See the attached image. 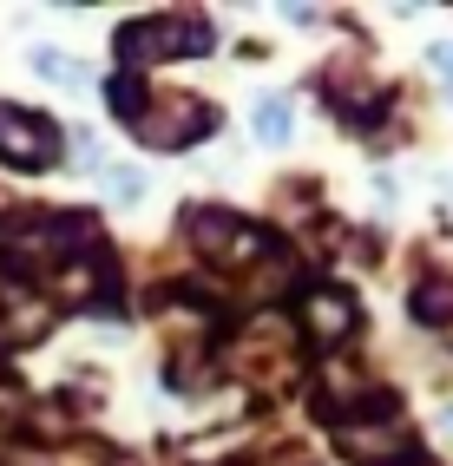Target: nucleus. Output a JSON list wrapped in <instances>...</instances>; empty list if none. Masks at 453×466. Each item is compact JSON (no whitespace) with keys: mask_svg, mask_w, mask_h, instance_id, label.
Returning a JSON list of instances; mask_svg holds the SVG:
<instances>
[{"mask_svg":"<svg viewBox=\"0 0 453 466\" xmlns=\"http://www.w3.org/2000/svg\"><path fill=\"white\" fill-rule=\"evenodd\" d=\"M210 46V26L191 14H158V20H132L118 34V59L138 73V66H165V59H191Z\"/></svg>","mask_w":453,"mask_h":466,"instance_id":"f257e3e1","label":"nucleus"},{"mask_svg":"<svg viewBox=\"0 0 453 466\" xmlns=\"http://www.w3.org/2000/svg\"><path fill=\"white\" fill-rule=\"evenodd\" d=\"M79 243H86V217L79 210H59V217H26V224L7 237V250H0V257H7L14 276H46L66 250H79Z\"/></svg>","mask_w":453,"mask_h":466,"instance_id":"f03ea898","label":"nucleus"},{"mask_svg":"<svg viewBox=\"0 0 453 466\" xmlns=\"http://www.w3.org/2000/svg\"><path fill=\"white\" fill-rule=\"evenodd\" d=\"M53 158H59V132L46 126V118L26 112V106H0V165L46 171Z\"/></svg>","mask_w":453,"mask_h":466,"instance_id":"7ed1b4c3","label":"nucleus"},{"mask_svg":"<svg viewBox=\"0 0 453 466\" xmlns=\"http://www.w3.org/2000/svg\"><path fill=\"white\" fill-rule=\"evenodd\" d=\"M210 126H217V112H210V106H197V99H165L158 112L138 118V138H145V145H191V138H204Z\"/></svg>","mask_w":453,"mask_h":466,"instance_id":"20e7f679","label":"nucleus"},{"mask_svg":"<svg viewBox=\"0 0 453 466\" xmlns=\"http://www.w3.org/2000/svg\"><path fill=\"white\" fill-rule=\"evenodd\" d=\"M302 316H309V335L316 341H336V335H348L355 329V296L348 289H309V302H302Z\"/></svg>","mask_w":453,"mask_h":466,"instance_id":"39448f33","label":"nucleus"},{"mask_svg":"<svg viewBox=\"0 0 453 466\" xmlns=\"http://www.w3.org/2000/svg\"><path fill=\"white\" fill-rule=\"evenodd\" d=\"M408 447H414L408 427H348V433H342V453H348V460H368V466H375V460H395V453H408Z\"/></svg>","mask_w":453,"mask_h":466,"instance_id":"423d86ee","label":"nucleus"},{"mask_svg":"<svg viewBox=\"0 0 453 466\" xmlns=\"http://www.w3.org/2000/svg\"><path fill=\"white\" fill-rule=\"evenodd\" d=\"M414 316L420 322H428V329H447L453 322V283H447V276H428V283H414Z\"/></svg>","mask_w":453,"mask_h":466,"instance_id":"0eeeda50","label":"nucleus"},{"mask_svg":"<svg viewBox=\"0 0 453 466\" xmlns=\"http://www.w3.org/2000/svg\"><path fill=\"white\" fill-rule=\"evenodd\" d=\"M191 237L204 250H224V243H237V217L230 210H191Z\"/></svg>","mask_w":453,"mask_h":466,"instance_id":"6e6552de","label":"nucleus"},{"mask_svg":"<svg viewBox=\"0 0 453 466\" xmlns=\"http://www.w3.org/2000/svg\"><path fill=\"white\" fill-rule=\"evenodd\" d=\"M257 138H263V145H283V138H289V99H283V92L257 99Z\"/></svg>","mask_w":453,"mask_h":466,"instance_id":"1a4fd4ad","label":"nucleus"},{"mask_svg":"<svg viewBox=\"0 0 453 466\" xmlns=\"http://www.w3.org/2000/svg\"><path fill=\"white\" fill-rule=\"evenodd\" d=\"M34 73H46L53 86H79V66L59 46H34Z\"/></svg>","mask_w":453,"mask_h":466,"instance_id":"9d476101","label":"nucleus"},{"mask_svg":"<svg viewBox=\"0 0 453 466\" xmlns=\"http://www.w3.org/2000/svg\"><path fill=\"white\" fill-rule=\"evenodd\" d=\"M99 171H106V191H112L118 204H132V198L145 191V177H138L132 165H99Z\"/></svg>","mask_w":453,"mask_h":466,"instance_id":"9b49d317","label":"nucleus"},{"mask_svg":"<svg viewBox=\"0 0 453 466\" xmlns=\"http://www.w3.org/2000/svg\"><path fill=\"white\" fill-rule=\"evenodd\" d=\"M434 79L453 92V46H434Z\"/></svg>","mask_w":453,"mask_h":466,"instance_id":"f8f14e48","label":"nucleus"},{"mask_svg":"<svg viewBox=\"0 0 453 466\" xmlns=\"http://www.w3.org/2000/svg\"><path fill=\"white\" fill-rule=\"evenodd\" d=\"M440 433H447V441H453V408H440Z\"/></svg>","mask_w":453,"mask_h":466,"instance_id":"ddd939ff","label":"nucleus"}]
</instances>
